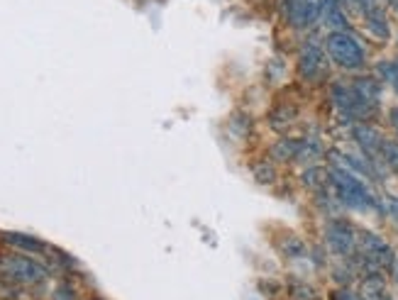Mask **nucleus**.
I'll return each mask as SVG.
<instances>
[{"label": "nucleus", "instance_id": "4468645a", "mask_svg": "<svg viewBox=\"0 0 398 300\" xmlns=\"http://www.w3.org/2000/svg\"><path fill=\"white\" fill-rule=\"evenodd\" d=\"M300 144H303V139H281L278 144H274V149H271V154H274V159L278 161H295V156H298L300 151Z\"/></svg>", "mask_w": 398, "mask_h": 300}, {"label": "nucleus", "instance_id": "aec40b11", "mask_svg": "<svg viewBox=\"0 0 398 300\" xmlns=\"http://www.w3.org/2000/svg\"><path fill=\"white\" fill-rule=\"evenodd\" d=\"M330 300H362L360 293L350 286H337L335 291H330Z\"/></svg>", "mask_w": 398, "mask_h": 300}, {"label": "nucleus", "instance_id": "9d476101", "mask_svg": "<svg viewBox=\"0 0 398 300\" xmlns=\"http://www.w3.org/2000/svg\"><path fill=\"white\" fill-rule=\"evenodd\" d=\"M0 240H3V245L15 249V252L30 254V257H47V252H49V247L44 245L42 240H37V237H32V235H22V232H3Z\"/></svg>", "mask_w": 398, "mask_h": 300}, {"label": "nucleus", "instance_id": "1a4fd4ad", "mask_svg": "<svg viewBox=\"0 0 398 300\" xmlns=\"http://www.w3.org/2000/svg\"><path fill=\"white\" fill-rule=\"evenodd\" d=\"M352 137L362 146V151L367 154L369 161L381 159V144H384L386 137L377 127H372V124H367V122H357L355 127H352Z\"/></svg>", "mask_w": 398, "mask_h": 300}, {"label": "nucleus", "instance_id": "412c9836", "mask_svg": "<svg viewBox=\"0 0 398 300\" xmlns=\"http://www.w3.org/2000/svg\"><path fill=\"white\" fill-rule=\"evenodd\" d=\"M54 298L56 300H73L76 298V293H73V286L69 281H61L59 286H56V291H54Z\"/></svg>", "mask_w": 398, "mask_h": 300}, {"label": "nucleus", "instance_id": "2eb2a0df", "mask_svg": "<svg viewBox=\"0 0 398 300\" xmlns=\"http://www.w3.org/2000/svg\"><path fill=\"white\" fill-rule=\"evenodd\" d=\"M381 161H384L391 171L398 173V141L384 139V144H381Z\"/></svg>", "mask_w": 398, "mask_h": 300}, {"label": "nucleus", "instance_id": "dca6fc26", "mask_svg": "<svg viewBox=\"0 0 398 300\" xmlns=\"http://www.w3.org/2000/svg\"><path fill=\"white\" fill-rule=\"evenodd\" d=\"M377 71H379V76L384 78L386 83H391L398 93V61H379Z\"/></svg>", "mask_w": 398, "mask_h": 300}, {"label": "nucleus", "instance_id": "6ab92c4d", "mask_svg": "<svg viewBox=\"0 0 398 300\" xmlns=\"http://www.w3.org/2000/svg\"><path fill=\"white\" fill-rule=\"evenodd\" d=\"M254 176H257L259 183H274L276 171L271 164H257V166H254Z\"/></svg>", "mask_w": 398, "mask_h": 300}, {"label": "nucleus", "instance_id": "bb28decb", "mask_svg": "<svg viewBox=\"0 0 398 300\" xmlns=\"http://www.w3.org/2000/svg\"><path fill=\"white\" fill-rule=\"evenodd\" d=\"M396 61H398V59H396Z\"/></svg>", "mask_w": 398, "mask_h": 300}, {"label": "nucleus", "instance_id": "ddd939ff", "mask_svg": "<svg viewBox=\"0 0 398 300\" xmlns=\"http://www.w3.org/2000/svg\"><path fill=\"white\" fill-rule=\"evenodd\" d=\"M330 183V168L323 166H308L303 171V186H308L313 191H325Z\"/></svg>", "mask_w": 398, "mask_h": 300}, {"label": "nucleus", "instance_id": "4be33fe9", "mask_svg": "<svg viewBox=\"0 0 398 300\" xmlns=\"http://www.w3.org/2000/svg\"><path fill=\"white\" fill-rule=\"evenodd\" d=\"M384 208H386V213L394 215V218L398 220V198H386Z\"/></svg>", "mask_w": 398, "mask_h": 300}, {"label": "nucleus", "instance_id": "f3484780", "mask_svg": "<svg viewBox=\"0 0 398 300\" xmlns=\"http://www.w3.org/2000/svg\"><path fill=\"white\" fill-rule=\"evenodd\" d=\"M281 252L286 254L288 259H300L305 254V245L298 240V237H288V240L281 245Z\"/></svg>", "mask_w": 398, "mask_h": 300}, {"label": "nucleus", "instance_id": "9b49d317", "mask_svg": "<svg viewBox=\"0 0 398 300\" xmlns=\"http://www.w3.org/2000/svg\"><path fill=\"white\" fill-rule=\"evenodd\" d=\"M352 88H355V95L360 98L362 107L367 110V115L372 117L374 112H377V107L381 103V86L374 78H357V81H352Z\"/></svg>", "mask_w": 398, "mask_h": 300}, {"label": "nucleus", "instance_id": "f03ea898", "mask_svg": "<svg viewBox=\"0 0 398 300\" xmlns=\"http://www.w3.org/2000/svg\"><path fill=\"white\" fill-rule=\"evenodd\" d=\"M330 183H332L335 193H337L340 203L352 210H372L379 208L377 198L367 188V183L352 171H345L340 166H330Z\"/></svg>", "mask_w": 398, "mask_h": 300}, {"label": "nucleus", "instance_id": "f257e3e1", "mask_svg": "<svg viewBox=\"0 0 398 300\" xmlns=\"http://www.w3.org/2000/svg\"><path fill=\"white\" fill-rule=\"evenodd\" d=\"M0 276L10 283H18L22 288H39L49 281V266L37 262L30 254L8 252L0 254Z\"/></svg>", "mask_w": 398, "mask_h": 300}, {"label": "nucleus", "instance_id": "393cba45", "mask_svg": "<svg viewBox=\"0 0 398 300\" xmlns=\"http://www.w3.org/2000/svg\"><path fill=\"white\" fill-rule=\"evenodd\" d=\"M379 300H394V298H391L389 293H386V296H384V298H379Z\"/></svg>", "mask_w": 398, "mask_h": 300}, {"label": "nucleus", "instance_id": "f8f14e48", "mask_svg": "<svg viewBox=\"0 0 398 300\" xmlns=\"http://www.w3.org/2000/svg\"><path fill=\"white\" fill-rule=\"evenodd\" d=\"M320 20L332 32H350V20L340 8V0H320Z\"/></svg>", "mask_w": 398, "mask_h": 300}, {"label": "nucleus", "instance_id": "423d86ee", "mask_svg": "<svg viewBox=\"0 0 398 300\" xmlns=\"http://www.w3.org/2000/svg\"><path fill=\"white\" fill-rule=\"evenodd\" d=\"M328 56L323 52V47H318L315 42H308L298 54V73L303 81L308 83H320L328 76Z\"/></svg>", "mask_w": 398, "mask_h": 300}, {"label": "nucleus", "instance_id": "39448f33", "mask_svg": "<svg viewBox=\"0 0 398 300\" xmlns=\"http://www.w3.org/2000/svg\"><path fill=\"white\" fill-rule=\"evenodd\" d=\"M357 242H360V232L352 227L347 220H332L325 227V245L332 254L342 259H352L357 254Z\"/></svg>", "mask_w": 398, "mask_h": 300}, {"label": "nucleus", "instance_id": "0eeeda50", "mask_svg": "<svg viewBox=\"0 0 398 300\" xmlns=\"http://www.w3.org/2000/svg\"><path fill=\"white\" fill-rule=\"evenodd\" d=\"M330 98H332V105L345 120H367V110L362 107L360 98L355 95V88L352 83H332L330 88Z\"/></svg>", "mask_w": 398, "mask_h": 300}, {"label": "nucleus", "instance_id": "a211bd4d", "mask_svg": "<svg viewBox=\"0 0 398 300\" xmlns=\"http://www.w3.org/2000/svg\"><path fill=\"white\" fill-rule=\"evenodd\" d=\"M291 296L295 300H315V288L305 281H293L291 283Z\"/></svg>", "mask_w": 398, "mask_h": 300}, {"label": "nucleus", "instance_id": "b1692460", "mask_svg": "<svg viewBox=\"0 0 398 300\" xmlns=\"http://www.w3.org/2000/svg\"><path fill=\"white\" fill-rule=\"evenodd\" d=\"M350 3L360 5V8H364V10H367V8H372V5H377V3H374V0H350Z\"/></svg>", "mask_w": 398, "mask_h": 300}, {"label": "nucleus", "instance_id": "a878e982", "mask_svg": "<svg viewBox=\"0 0 398 300\" xmlns=\"http://www.w3.org/2000/svg\"><path fill=\"white\" fill-rule=\"evenodd\" d=\"M391 5H394V8L398 10V0H391Z\"/></svg>", "mask_w": 398, "mask_h": 300}, {"label": "nucleus", "instance_id": "5701e85b", "mask_svg": "<svg viewBox=\"0 0 398 300\" xmlns=\"http://www.w3.org/2000/svg\"><path fill=\"white\" fill-rule=\"evenodd\" d=\"M389 124L394 127V132H396V137H398V105L389 110Z\"/></svg>", "mask_w": 398, "mask_h": 300}, {"label": "nucleus", "instance_id": "6e6552de", "mask_svg": "<svg viewBox=\"0 0 398 300\" xmlns=\"http://www.w3.org/2000/svg\"><path fill=\"white\" fill-rule=\"evenodd\" d=\"M283 15L298 30L315 25L320 20V0H286L283 3Z\"/></svg>", "mask_w": 398, "mask_h": 300}, {"label": "nucleus", "instance_id": "7ed1b4c3", "mask_svg": "<svg viewBox=\"0 0 398 300\" xmlns=\"http://www.w3.org/2000/svg\"><path fill=\"white\" fill-rule=\"evenodd\" d=\"M325 52L340 69L345 71H357L367 61V52L357 37H352L350 32H330L325 39Z\"/></svg>", "mask_w": 398, "mask_h": 300}, {"label": "nucleus", "instance_id": "20e7f679", "mask_svg": "<svg viewBox=\"0 0 398 300\" xmlns=\"http://www.w3.org/2000/svg\"><path fill=\"white\" fill-rule=\"evenodd\" d=\"M357 252H360V257H364L367 262L377 264L379 269L389 271V274H391V269H394V264H396L394 247H391L381 235H377V232L362 230L360 232V242H357Z\"/></svg>", "mask_w": 398, "mask_h": 300}]
</instances>
